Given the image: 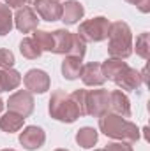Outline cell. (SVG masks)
Returning a JSON list of instances; mask_svg holds the SVG:
<instances>
[{
  "mask_svg": "<svg viewBox=\"0 0 150 151\" xmlns=\"http://www.w3.org/2000/svg\"><path fill=\"white\" fill-rule=\"evenodd\" d=\"M23 83L27 90L32 93H44L46 90H50V77L44 70H39V69L28 70L23 77Z\"/></svg>",
  "mask_w": 150,
  "mask_h": 151,
  "instance_id": "cell-7",
  "label": "cell"
},
{
  "mask_svg": "<svg viewBox=\"0 0 150 151\" xmlns=\"http://www.w3.org/2000/svg\"><path fill=\"white\" fill-rule=\"evenodd\" d=\"M12 12L7 4H0V35H7L12 28Z\"/></svg>",
  "mask_w": 150,
  "mask_h": 151,
  "instance_id": "cell-22",
  "label": "cell"
},
{
  "mask_svg": "<svg viewBox=\"0 0 150 151\" xmlns=\"http://www.w3.org/2000/svg\"><path fill=\"white\" fill-rule=\"evenodd\" d=\"M34 104H36V102H34L32 93H30V91H25V90L16 91V93L11 95L9 100H7L9 111L21 114L23 118H27V116L32 114V111H34Z\"/></svg>",
  "mask_w": 150,
  "mask_h": 151,
  "instance_id": "cell-6",
  "label": "cell"
},
{
  "mask_svg": "<svg viewBox=\"0 0 150 151\" xmlns=\"http://www.w3.org/2000/svg\"><path fill=\"white\" fill-rule=\"evenodd\" d=\"M97 151H103V150H97Z\"/></svg>",
  "mask_w": 150,
  "mask_h": 151,
  "instance_id": "cell-34",
  "label": "cell"
},
{
  "mask_svg": "<svg viewBox=\"0 0 150 151\" xmlns=\"http://www.w3.org/2000/svg\"><path fill=\"white\" fill-rule=\"evenodd\" d=\"M87 51V42L79 37L78 34H73V44H71V51L69 56H76V58H83Z\"/></svg>",
  "mask_w": 150,
  "mask_h": 151,
  "instance_id": "cell-25",
  "label": "cell"
},
{
  "mask_svg": "<svg viewBox=\"0 0 150 151\" xmlns=\"http://www.w3.org/2000/svg\"><path fill=\"white\" fill-rule=\"evenodd\" d=\"M73 44V34L60 28L53 32V53L57 55H69Z\"/></svg>",
  "mask_w": 150,
  "mask_h": 151,
  "instance_id": "cell-15",
  "label": "cell"
},
{
  "mask_svg": "<svg viewBox=\"0 0 150 151\" xmlns=\"http://www.w3.org/2000/svg\"><path fill=\"white\" fill-rule=\"evenodd\" d=\"M23 121L25 118L18 113H12V111H7L0 118V130L7 132V134H12V132H18L21 127H23Z\"/></svg>",
  "mask_w": 150,
  "mask_h": 151,
  "instance_id": "cell-16",
  "label": "cell"
},
{
  "mask_svg": "<svg viewBox=\"0 0 150 151\" xmlns=\"http://www.w3.org/2000/svg\"><path fill=\"white\" fill-rule=\"evenodd\" d=\"M44 141H46V134L42 132V128L34 127V125L32 127H27L20 134V142L27 150H37V148H41L44 144Z\"/></svg>",
  "mask_w": 150,
  "mask_h": 151,
  "instance_id": "cell-11",
  "label": "cell"
},
{
  "mask_svg": "<svg viewBox=\"0 0 150 151\" xmlns=\"http://www.w3.org/2000/svg\"><path fill=\"white\" fill-rule=\"evenodd\" d=\"M99 128L106 137H111L122 142L131 144L140 139V130L134 123L113 113H104L103 116H99Z\"/></svg>",
  "mask_w": 150,
  "mask_h": 151,
  "instance_id": "cell-1",
  "label": "cell"
},
{
  "mask_svg": "<svg viewBox=\"0 0 150 151\" xmlns=\"http://www.w3.org/2000/svg\"><path fill=\"white\" fill-rule=\"evenodd\" d=\"M110 44H108V55L111 58L125 60L133 53V34L127 23L124 21H115L110 25Z\"/></svg>",
  "mask_w": 150,
  "mask_h": 151,
  "instance_id": "cell-2",
  "label": "cell"
},
{
  "mask_svg": "<svg viewBox=\"0 0 150 151\" xmlns=\"http://www.w3.org/2000/svg\"><path fill=\"white\" fill-rule=\"evenodd\" d=\"M25 2L27 0H7V5L9 7H16V9H21L25 5Z\"/></svg>",
  "mask_w": 150,
  "mask_h": 151,
  "instance_id": "cell-30",
  "label": "cell"
},
{
  "mask_svg": "<svg viewBox=\"0 0 150 151\" xmlns=\"http://www.w3.org/2000/svg\"><path fill=\"white\" fill-rule=\"evenodd\" d=\"M12 65H14V55L9 49H0V67L12 69Z\"/></svg>",
  "mask_w": 150,
  "mask_h": 151,
  "instance_id": "cell-27",
  "label": "cell"
},
{
  "mask_svg": "<svg viewBox=\"0 0 150 151\" xmlns=\"http://www.w3.org/2000/svg\"><path fill=\"white\" fill-rule=\"evenodd\" d=\"M110 109L113 111V114H118L122 118L131 116V102L127 95L122 93V90H113L110 93Z\"/></svg>",
  "mask_w": 150,
  "mask_h": 151,
  "instance_id": "cell-12",
  "label": "cell"
},
{
  "mask_svg": "<svg viewBox=\"0 0 150 151\" xmlns=\"http://www.w3.org/2000/svg\"><path fill=\"white\" fill-rule=\"evenodd\" d=\"M103 151H133V148L129 146V142H111V144H108L106 148Z\"/></svg>",
  "mask_w": 150,
  "mask_h": 151,
  "instance_id": "cell-28",
  "label": "cell"
},
{
  "mask_svg": "<svg viewBox=\"0 0 150 151\" xmlns=\"http://www.w3.org/2000/svg\"><path fill=\"white\" fill-rule=\"evenodd\" d=\"M32 2H34V0H32Z\"/></svg>",
  "mask_w": 150,
  "mask_h": 151,
  "instance_id": "cell-35",
  "label": "cell"
},
{
  "mask_svg": "<svg viewBox=\"0 0 150 151\" xmlns=\"http://www.w3.org/2000/svg\"><path fill=\"white\" fill-rule=\"evenodd\" d=\"M81 58H76V56H66V60L62 62V74L66 79H76L79 77L81 72Z\"/></svg>",
  "mask_w": 150,
  "mask_h": 151,
  "instance_id": "cell-19",
  "label": "cell"
},
{
  "mask_svg": "<svg viewBox=\"0 0 150 151\" xmlns=\"http://www.w3.org/2000/svg\"><path fill=\"white\" fill-rule=\"evenodd\" d=\"M48 111L51 114V118L64 121V123H73L79 118V109L74 104V100L71 99V95H67L62 90H57L51 93Z\"/></svg>",
  "mask_w": 150,
  "mask_h": 151,
  "instance_id": "cell-3",
  "label": "cell"
},
{
  "mask_svg": "<svg viewBox=\"0 0 150 151\" xmlns=\"http://www.w3.org/2000/svg\"><path fill=\"white\" fill-rule=\"evenodd\" d=\"M127 63L125 62H122V60H118V58H110V60H106L103 65H101V70H103V76H104V79H110L113 81L117 74L125 67Z\"/></svg>",
  "mask_w": 150,
  "mask_h": 151,
  "instance_id": "cell-20",
  "label": "cell"
},
{
  "mask_svg": "<svg viewBox=\"0 0 150 151\" xmlns=\"http://www.w3.org/2000/svg\"><path fill=\"white\" fill-rule=\"evenodd\" d=\"M20 83H21V76L18 70H14V69H2L0 70V93L18 88Z\"/></svg>",
  "mask_w": 150,
  "mask_h": 151,
  "instance_id": "cell-17",
  "label": "cell"
},
{
  "mask_svg": "<svg viewBox=\"0 0 150 151\" xmlns=\"http://www.w3.org/2000/svg\"><path fill=\"white\" fill-rule=\"evenodd\" d=\"M97 139H99V134H97L92 127H83V128H79L78 134H76V142H78L81 148H85V150L94 148L95 142H97Z\"/></svg>",
  "mask_w": 150,
  "mask_h": 151,
  "instance_id": "cell-18",
  "label": "cell"
},
{
  "mask_svg": "<svg viewBox=\"0 0 150 151\" xmlns=\"http://www.w3.org/2000/svg\"><path fill=\"white\" fill-rule=\"evenodd\" d=\"M113 83H117V86L122 88V90L133 91V90H138L143 81H141V76H140V72H138L136 69H131L129 65H125V67L117 74V77L113 79Z\"/></svg>",
  "mask_w": 150,
  "mask_h": 151,
  "instance_id": "cell-8",
  "label": "cell"
},
{
  "mask_svg": "<svg viewBox=\"0 0 150 151\" xmlns=\"http://www.w3.org/2000/svg\"><path fill=\"white\" fill-rule=\"evenodd\" d=\"M37 23H39L37 14L34 12L32 7H21V9H18V12L14 16V25H16V28L20 32H23V34L34 32L37 28Z\"/></svg>",
  "mask_w": 150,
  "mask_h": 151,
  "instance_id": "cell-9",
  "label": "cell"
},
{
  "mask_svg": "<svg viewBox=\"0 0 150 151\" xmlns=\"http://www.w3.org/2000/svg\"><path fill=\"white\" fill-rule=\"evenodd\" d=\"M71 99L79 109V116L87 114V90H76L74 93H71Z\"/></svg>",
  "mask_w": 150,
  "mask_h": 151,
  "instance_id": "cell-26",
  "label": "cell"
},
{
  "mask_svg": "<svg viewBox=\"0 0 150 151\" xmlns=\"http://www.w3.org/2000/svg\"><path fill=\"white\" fill-rule=\"evenodd\" d=\"M110 25L111 23L104 16H97V18L83 21L79 25V28H78V35L85 42H101V40L108 39Z\"/></svg>",
  "mask_w": 150,
  "mask_h": 151,
  "instance_id": "cell-4",
  "label": "cell"
},
{
  "mask_svg": "<svg viewBox=\"0 0 150 151\" xmlns=\"http://www.w3.org/2000/svg\"><path fill=\"white\" fill-rule=\"evenodd\" d=\"M20 51H21V55L25 56V58H28V60H36L41 56V47H39L37 44H36V40L30 37L23 39L21 42H20Z\"/></svg>",
  "mask_w": 150,
  "mask_h": 151,
  "instance_id": "cell-21",
  "label": "cell"
},
{
  "mask_svg": "<svg viewBox=\"0 0 150 151\" xmlns=\"http://www.w3.org/2000/svg\"><path fill=\"white\" fill-rule=\"evenodd\" d=\"M2 109H4V102H2V99H0V113H2Z\"/></svg>",
  "mask_w": 150,
  "mask_h": 151,
  "instance_id": "cell-31",
  "label": "cell"
},
{
  "mask_svg": "<svg viewBox=\"0 0 150 151\" xmlns=\"http://www.w3.org/2000/svg\"><path fill=\"white\" fill-rule=\"evenodd\" d=\"M55 151H67V150H55Z\"/></svg>",
  "mask_w": 150,
  "mask_h": 151,
  "instance_id": "cell-33",
  "label": "cell"
},
{
  "mask_svg": "<svg viewBox=\"0 0 150 151\" xmlns=\"http://www.w3.org/2000/svg\"><path fill=\"white\" fill-rule=\"evenodd\" d=\"M2 151H14V150H2Z\"/></svg>",
  "mask_w": 150,
  "mask_h": 151,
  "instance_id": "cell-32",
  "label": "cell"
},
{
  "mask_svg": "<svg viewBox=\"0 0 150 151\" xmlns=\"http://www.w3.org/2000/svg\"><path fill=\"white\" fill-rule=\"evenodd\" d=\"M34 7L46 21H57L62 18V4L58 0H34Z\"/></svg>",
  "mask_w": 150,
  "mask_h": 151,
  "instance_id": "cell-10",
  "label": "cell"
},
{
  "mask_svg": "<svg viewBox=\"0 0 150 151\" xmlns=\"http://www.w3.org/2000/svg\"><path fill=\"white\" fill-rule=\"evenodd\" d=\"M110 109V93L106 90H92L87 91V114L95 118L103 116Z\"/></svg>",
  "mask_w": 150,
  "mask_h": 151,
  "instance_id": "cell-5",
  "label": "cell"
},
{
  "mask_svg": "<svg viewBox=\"0 0 150 151\" xmlns=\"http://www.w3.org/2000/svg\"><path fill=\"white\" fill-rule=\"evenodd\" d=\"M136 55H140L143 60H147L150 55V35L149 32H143L136 37Z\"/></svg>",
  "mask_w": 150,
  "mask_h": 151,
  "instance_id": "cell-24",
  "label": "cell"
},
{
  "mask_svg": "<svg viewBox=\"0 0 150 151\" xmlns=\"http://www.w3.org/2000/svg\"><path fill=\"white\" fill-rule=\"evenodd\" d=\"M34 40L41 47V51H53V34L51 32H46V30H34Z\"/></svg>",
  "mask_w": 150,
  "mask_h": 151,
  "instance_id": "cell-23",
  "label": "cell"
},
{
  "mask_svg": "<svg viewBox=\"0 0 150 151\" xmlns=\"http://www.w3.org/2000/svg\"><path fill=\"white\" fill-rule=\"evenodd\" d=\"M129 4H134L141 12H149L150 11V0H125Z\"/></svg>",
  "mask_w": 150,
  "mask_h": 151,
  "instance_id": "cell-29",
  "label": "cell"
},
{
  "mask_svg": "<svg viewBox=\"0 0 150 151\" xmlns=\"http://www.w3.org/2000/svg\"><path fill=\"white\" fill-rule=\"evenodd\" d=\"M85 14V7L78 0H69L62 5V21L66 25H74L78 23Z\"/></svg>",
  "mask_w": 150,
  "mask_h": 151,
  "instance_id": "cell-14",
  "label": "cell"
},
{
  "mask_svg": "<svg viewBox=\"0 0 150 151\" xmlns=\"http://www.w3.org/2000/svg\"><path fill=\"white\" fill-rule=\"evenodd\" d=\"M79 76H81V79H83V83L87 86H101L106 81L99 63H87V65H83Z\"/></svg>",
  "mask_w": 150,
  "mask_h": 151,
  "instance_id": "cell-13",
  "label": "cell"
}]
</instances>
